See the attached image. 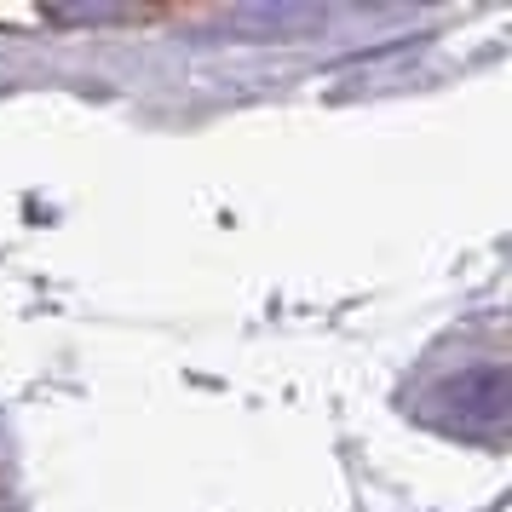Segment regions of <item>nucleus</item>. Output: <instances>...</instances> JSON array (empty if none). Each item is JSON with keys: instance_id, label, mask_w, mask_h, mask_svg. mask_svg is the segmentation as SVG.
Wrapping results in <instances>:
<instances>
[]
</instances>
